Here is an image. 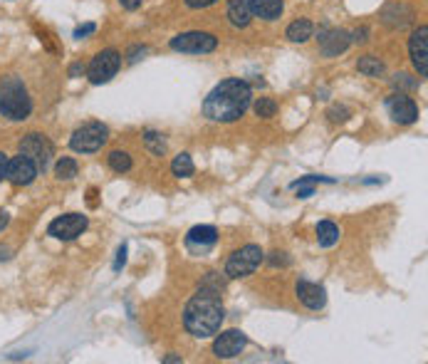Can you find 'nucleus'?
I'll list each match as a JSON object with an SVG mask.
<instances>
[{
    "instance_id": "obj_23",
    "label": "nucleus",
    "mask_w": 428,
    "mask_h": 364,
    "mask_svg": "<svg viewBox=\"0 0 428 364\" xmlns=\"http://www.w3.org/2000/svg\"><path fill=\"white\" fill-rule=\"evenodd\" d=\"M357 69L366 77H382L384 72H386L384 62L379 58H374V55H364V58H359L357 60Z\"/></svg>"
},
{
    "instance_id": "obj_34",
    "label": "nucleus",
    "mask_w": 428,
    "mask_h": 364,
    "mask_svg": "<svg viewBox=\"0 0 428 364\" xmlns=\"http://www.w3.org/2000/svg\"><path fill=\"white\" fill-rule=\"evenodd\" d=\"M94 30H97V25H94V23L82 25V28H77V30H75V37H77V40H82V37H87V35H92Z\"/></svg>"
},
{
    "instance_id": "obj_41",
    "label": "nucleus",
    "mask_w": 428,
    "mask_h": 364,
    "mask_svg": "<svg viewBox=\"0 0 428 364\" xmlns=\"http://www.w3.org/2000/svg\"><path fill=\"white\" fill-rule=\"evenodd\" d=\"M8 223H10V216H8V211H3V208H0V231H3Z\"/></svg>"
},
{
    "instance_id": "obj_1",
    "label": "nucleus",
    "mask_w": 428,
    "mask_h": 364,
    "mask_svg": "<svg viewBox=\"0 0 428 364\" xmlns=\"http://www.w3.org/2000/svg\"><path fill=\"white\" fill-rule=\"evenodd\" d=\"M250 104H253V87L245 80L231 77L215 85L208 97L203 99V116L220 124H231L248 112Z\"/></svg>"
},
{
    "instance_id": "obj_25",
    "label": "nucleus",
    "mask_w": 428,
    "mask_h": 364,
    "mask_svg": "<svg viewBox=\"0 0 428 364\" xmlns=\"http://www.w3.org/2000/svg\"><path fill=\"white\" fill-rule=\"evenodd\" d=\"M107 164H109V168L112 171H116V173H127V171H132V156L127 154V151H112L109 156H107Z\"/></svg>"
},
{
    "instance_id": "obj_18",
    "label": "nucleus",
    "mask_w": 428,
    "mask_h": 364,
    "mask_svg": "<svg viewBox=\"0 0 428 364\" xmlns=\"http://www.w3.org/2000/svg\"><path fill=\"white\" fill-rule=\"evenodd\" d=\"M384 23L391 25V28H404V25L411 23V17H413V10L404 3H391L389 8H384L382 12Z\"/></svg>"
},
{
    "instance_id": "obj_42",
    "label": "nucleus",
    "mask_w": 428,
    "mask_h": 364,
    "mask_svg": "<svg viewBox=\"0 0 428 364\" xmlns=\"http://www.w3.org/2000/svg\"><path fill=\"white\" fill-rule=\"evenodd\" d=\"M176 362H184V359H181L179 354H168V357H163V364H176Z\"/></svg>"
},
{
    "instance_id": "obj_7",
    "label": "nucleus",
    "mask_w": 428,
    "mask_h": 364,
    "mask_svg": "<svg viewBox=\"0 0 428 364\" xmlns=\"http://www.w3.org/2000/svg\"><path fill=\"white\" fill-rule=\"evenodd\" d=\"M218 47V37L211 33H201V30H191V33H181L171 37V50L186 52V55H208Z\"/></svg>"
},
{
    "instance_id": "obj_35",
    "label": "nucleus",
    "mask_w": 428,
    "mask_h": 364,
    "mask_svg": "<svg viewBox=\"0 0 428 364\" xmlns=\"http://www.w3.org/2000/svg\"><path fill=\"white\" fill-rule=\"evenodd\" d=\"M396 77H399V80H393V85H396V87H409V89H416V87H418V82L416 80H409V75H396Z\"/></svg>"
},
{
    "instance_id": "obj_14",
    "label": "nucleus",
    "mask_w": 428,
    "mask_h": 364,
    "mask_svg": "<svg viewBox=\"0 0 428 364\" xmlns=\"http://www.w3.org/2000/svg\"><path fill=\"white\" fill-rule=\"evenodd\" d=\"M409 52H411V62H413L416 72L421 77H426L428 75V28L426 25H421L416 33L411 35Z\"/></svg>"
},
{
    "instance_id": "obj_26",
    "label": "nucleus",
    "mask_w": 428,
    "mask_h": 364,
    "mask_svg": "<svg viewBox=\"0 0 428 364\" xmlns=\"http://www.w3.org/2000/svg\"><path fill=\"white\" fill-rule=\"evenodd\" d=\"M144 144H146V149L151 151L154 156H163L166 154V139H163V134H159V132H154V129H149V132H144Z\"/></svg>"
},
{
    "instance_id": "obj_13",
    "label": "nucleus",
    "mask_w": 428,
    "mask_h": 364,
    "mask_svg": "<svg viewBox=\"0 0 428 364\" xmlns=\"http://www.w3.org/2000/svg\"><path fill=\"white\" fill-rule=\"evenodd\" d=\"M319 50H322L324 58H337L341 52L347 50L352 45V35L347 30H339V28H324L319 30Z\"/></svg>"
},
{
    "instance_id": "obj_8",
    "label": "nucleus",
    "mask_w": 428,
    "mask_h": 364,
    "mask_svg": "<svg viewBox=\"0 0 428 364\" xmlns=\"http://www.w3.org/2000/svg\"><path fill=\"white\" fill-rule=\"evenodd\" d=\"M119 64H122V55L114 50V47H107V50L97 52L92 58L87 67V77L92 85H105L112 77L119 72Z\"/></svg>"
},
{
    "instance_id": "obj_9",
    "label": "nucleus",
    "mask_w": 428,
    "mask_h": 364,
    "mask_svg": "<svg viewBox=\"0 0 428 364\" xmlns=\"http://www.w3.org/2000/svg\"><path fill=\"white\" fill-rule=\"evenodd\" d=\"M87 216L82 214H64V216H57L53 223L47 225V236L57 238V241H75L80 238L82 233L87 231Z\"/></svg>"
},
{
    "instance_id": "obj_29",
    "label": "nucleus",
    "mask_w": 428,
    "mask_h": 364,
    "mask_svg": "<svg viewBox=\"0 0 428 364\" xmlns=\"http://www.w3.org/2000/svg\"><path fill=\"white\" fill-rule=\"evenodd\" d=\"M349 114L352 112L347 110V107H332L330 112H327V116H330V121H335V124H339V121H347Z\"/></svg>"
},
{
    "instance_id": "obj_5",
    "label": "nucleus",
    "mask_w": 428,
    "mask_h": 364,
    "mask_svg": "<svg viewBox=\"0 0 428 364\" xmlns=\"http://www.w3.org/2000/svg\"><path fill=\"white\" fill-rule=\"evenodd\" d=\"M262 260H265V253H262L260 245H255V243H248L243 248H238L235 253L228 258L226 263V277H248L258 270Z\"/></svg>"
},
{
    "instance_id": "obj_40",
    "label": "nucleus",
    "mask_w": 428,
    "mask_h": 364,
    "mask_svg": "<svg viewBox=\"0 0 428 364\" xmlns=\"http://www.w3.org/2000/svg\"><path fill=\"white\" fill-rule=\"evenodd\" d=\"M82 72H84V64H82V62H75L70 67V77H80Z\"/></svg>"
},
{
    "instance_id": "obj_12",
    "label": "nucleus",
    "mask_w": 428,
    "mask_h": 364,
    "mask_svg": "<svg viewBox=\"0 0 428 364\" xmlns=\"http://www.w3.org/2000/svg\"><path fill=\"white\" fill-rule=\"evenodd\" d=\"M37 173H40L37 171V166L30 162L25 154H18V156H12V159H8L6 179L10 181L12 186H30L37 179Z\"/></svg>"
},
{
    "instance_id": "obj_11",
    "label": "nucleus",
    "mask_w": 428,
    "mask_h": 364,
    "mask_svg": "<svg viewBox=\"0 0 428 364\" xmlns=\"http://www.w3.org/2000/svg\"><path fill=\"white\" fill-rule=\"evenodd\" d=\"M386 110L396 124H413L418 119V104L404 92H396L386 99Z\"/></svg>"
},
{
    "instance_id": "obj_2",
    "label": "nucleus",
    "mask_w": 428,
    "mask_h": 364,
    "mask_svg": "<svg viewBox=\"0 0 428 364\" xmlns=\"http://www.w3.org/2000/svg\"><path fill=\"white\" fill-rule=\"evenodd\" d=\"M223 320H226L223 302H220V297H213V295L198 293L196 297H191L184 307L186 332L198 337V340H206V337L218 335Z\"/></svg>"
},
{
    "instance_id": "obj_31",
    "label": "nucleus",
    "mask_w": 428,
    "mask_h": 364,
    "mask_svg": "<svg viewBox=\"0 0 428 364\" xmlns=\"http://www.w3.org/2000/svg\"><path fill=\"white\" fill-rule=\"evenodd\" d=\"M124 263H127V243H122L119 245V250H116V260H114V270H122Z\"/></svg>"
},
{
    "instance_id": "obj_32",
    "label": "nucleus",
    "mask_w": 428,
    "mask_h": 364,
    "mask_svg": "<svg viewBox=\"0 0 428 364\" xmlns=\"http://www.w3.org/2000/svg\"><path fill=\"white\" fill-rule=\"evenodd\" d=\"M218 0H186V6L191 8V10H203V8H211L215 6Z\"/></svg>"
},
{
    "instance_id": "obj_16",
    "label": "nucleus",
    "mask_w": 428,
    "mask_h": 364,
    "mask_svg": "<svg viewBox=\"0 0 428 364\" xmlns=\"http://www.w3.org/2000/svg\"><path fill=\"white\" fill-rule=\"evenodd\" d=\"M297 297L305 307L310 310H322L327 305V290L322 288L319 283H310V280H300L297 283Z\"/></svg>"
},
{
    "instance_id": "obj_10",
    "label": "nucleus",
    "mask_w": 428,
    "mask_h": 364,
    "mask_svg": "<svg viewBox=\"0 0 428 364\" xmlns=\"http://www.w3.org/2000/svg\"><path fill=\"white\" fill-rule=\"evenodd\" d=\"M248 347V335L240 329H226L213 342V354L218 359H233Z\"/></svg>"
},
{
    "instance_id": "obj_6",
    "label": "nucleus",
    "mask_w": 428,
    "mask_h": 364,
    "mask_svg": "<svg viewBox=\"0 0 428 364\" xmlns=\"http://www.w3.org/2000/svg\"><path fill=\"white\" fill-rule=\"evenodd\" d=\"M20 154H25L30 162L35 164L37 171H45L50 166L55 156V149H53V141L40 132H30L20 139Z\"/></svg>"
},
{
    "instance_id": "obj_15",
    "label": "nucleus",
    "mask_w": 428,
    "mask_h": 364,
    "mask_svg": "<svg viewBox=\"0 0 428 364\" xmlns=\"http://www.w3.org/2000/svg\"><path fill=\"white\" fill-rule=\"evenodd\" d=\"M215 243H218V231L213 225H193L188 236H186V245L193 253H203V250L213 248Z\"/></svg>"
},
{
    "instance_id": "obj_30",
    "label": "nucleus",
    "mask_w": 428,
    "mask_h": 364,
    "mask_svg": "<svg viewBox=\"0 0 428 364\" xmlns=\"http://www.w3.org/2000/svg\"><path fill=\"white\" fill-rule=\"evenodd\" d=\"M267 263L270 266H283V268H287L289 266V255L287 253H270V258H267Z\"/></svg>"
},
{
    "instance_id": "obj_20",
    "label": "nucleus",
    "mask_w": 428,
    "mask_h": 364,
    "mask_svg": "<svg viewBox=\"0 0 428 364\" xmlns=\"http://www.w3.org/2000/svg\"><path fill=\"white\" fill-rule=\"evenodd\" d=\"M285 35H287L289 42H307L310 37L314 35V25L310 23V20H295V23H289L287 30H285Z\"/></svg>"
},
{
    "instance_id": "obj_28",
    "label": "nucleus",
    "mask_w": 428,
    "mask_h": 364,
    "mask_svg": "<svg viewBox=\"0 0 428 364\" xmlns=\"http://www.w3.org/2000/svg\"><path fill=\"white\" fill-rule=\"evenodd\" d=\"M255 114L260 116V119H270V116L278 114V102L270 97H260L255 102Z\"/></svg>"
},
{
    "instance_id": "obj_19",
    "label": "nucleus",
    "mask_w": 428,
    "mask_h": 364,
    "mask_svg": "<svg viewBox=\"0 0 428 364\" xmlns=\"http://www.w3.org/2000/svg\"><path fill=\"white\" fill-rule=\"evenodd\" d=\"M228 20H231L233 28H248L250 20H253V12H250L248 0H231L228 3Z\"/></svg>"
},
{
    "instance_id": "obj_3",
    "label": "nucleus",
    "mask_w": 428,
    "mask_h": 364,
    "mask_svg": "<svg viewBox=\"0 0 428 364\" xmlns=\"http://www.w3.org/2000/svg\"><path fill=\"white\" fill-rule=\"evenodd\" d=\"M33 112V97L23 77L3 75L0 77V114L10 121H25Z\"/></svg>"
},
{
    "instance_id": "obj_39",
    "label": "nucleus",
    "mask_w": 428,
    "mask_h": 364,
    "mask_svg": "<svg viewBox=\"0 0 428 364\" xmlns=\"http://www.w3.org/2000/svg\"><path fill=\"white\" fill-rule=\"evenodd\" d=\"M6 173H8V154L0 151V181L6 179Z\"/></svg>"
},
{
    "instance_id": "obj_4",
    "label": "nucleus",
    "mask_w": 428,
    "mask_h": 364,
    "mask_svg": "<svg viewBox=\"0 0 428 364\" xmlns=\"http://www.w3.org/2000/svg\"><path fill=\"white\" fill-rule=\"evenodd\" d=\"M109 139V129L102 121H87L80 129H75L70 137V146L77 154H94L107 144Z\"/></svg>"
},
{
    "instance_id": "obj_33",
    "label": "nucleus",
    "mask_w": 428,
    "mask_h": 364,
    "mask_svg": "<svg viewBox=\"0 0 428 364\" xmlns=\"http://www.w3.org/2000/svg\"><path fill=\"white\" fill-rule=\"evenodd\" d=\"M297 189V198H310V196H314V186L312 184H300V186H295Z\"/></svg>"
},
{
    "instance_id": "obj_36",
    "label": "nucleus",
    "mask_w": 428,
    "mask_h": 364,
    "mask_svg": "<svg viewBox=\"0 0 428 364\" xmlns=\"http://www.w3.org/2000/svg\"><path fill=\"white\" fill-rule=\"evenodd\" d=\"M141 55H146V47H144V45H134L132 50H129L127 58H129V62H136V60H139Z\"/></svg>"
},
{
    "instance_id": "obj_37",
    "label": "nucleus",
    "mask_w": 428,
    "mask_h": 364,
    "mask_svg": "<svg viewBox=\"0 0 428 364\" xmlns=\"http://www.w3.org/2000/svg\"><path fill=\"white\" fill-rule=\"evenodd\" d=\"M119 3H122L124 10H139L144 0H119Z\"/></svg>"
},
{
    "instance_id": "obj_27",
    "label": "nucleus",
    "mask_w": 428,
    "mask_h": 364,
    "mask_svg": "<svg viewBox=\"0 0 428 364\" xmlns=\"http://www.w3.org/2000/svg\"><path fill=\"white\" fill-rule=\"evenodd\" d=\"M171 171H174V176H179V179H188V176H193L196 166H193L188 154H179L174 162H171Z\"/></svg>"
},
{
    "instance_id": "obj_22",
    "label": "nucleus",
    "mask_w": 428,
    "mask_h": 364,
    "mask_svg": "<svg viewBox=\"0 0 428 364\" xmlns=\"http://www.w3.org/2000/svg\"><path fill=\"white\" fill-rule=\"evenodd\" d=\"M339 241V228L332 220H319L317 223V243L322 248H332Z\"/></svg>"
},
{
    "instance_id": "obj_24",
    "label": "nucleus",
    "mask_w": 428,
    "mask_h": 364,
    "mask_svg": "<svg viewBox=\"0 0 428 364\" xmlns=\"http://www.w3.org/2000/svg\"><path fill=\"white\" fill-rule=\"evenodd\" d=\"M77 173H80V166H77V162L72 156L57 159V164H55V176H57L60 181H72Z\"/></svg>"
},
{
    "instance_id": "obj_21",
    "label": "nucleus",
    "mask_w": 428,
    "mask_h": 364,
    "mask_svg": "<svg viewBox=\"0 0 428 364\" xmlns=\"http://www.w3.org/2000/svg\"><path fill=\"white\" fill-rule=\"evenodd\" d=\"M223 290H226V277L215 270L206 272L203 280L198 283V293H203V295H213V297H218Z\"/></svg>"
},
{
    "instance_id": "obj_17",
    "label": "nucleus",
    "mask_w": 428,
    "mask_h": 364,
    "mask_svg": "<svg viewBox=\"0 0 428 364\" xmlns=\"http://www.w3.org/2000/svg\"><path fill=\"white\" fill-rule=\"evenodd\" d=\"M248 6L253 17H260V20H278L285 10L283 0H248Z\"/></svg>"
},
{
    "instance_id": "obj_38",
    "label": "nucleus",
    "mask_w": 428,
    "mask_h": 364,
    "mask_svg": "<svg viewBox=\"0 0 428 364\" xmlns=\"http://www.w3.org/2000/svg\"><path fill=\"white\" fill-rule=\"evenodd\" d=\"M366 35H369V30H366V28L357 30V33L352 35V42H366V40H369V37H366Z\"/></svg>"
}]
</instances>
